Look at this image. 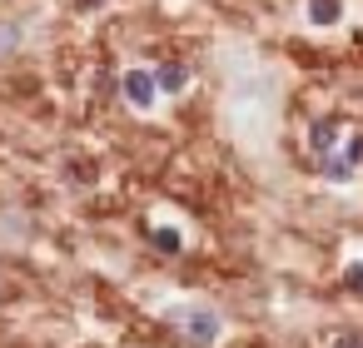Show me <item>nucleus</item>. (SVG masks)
<instances>
[{"label": "nucleus", "mask_w": 363, "mask_h": 348, "mask_svg": "<svg viewBox=\"0 0 363 348\" xmlns=\"http://www.w3.org/2000/svg\"><path fill=\"white\" fill-rule=\"evenodd\" d=\"M120 85H125V100H130L135 110H150V105H155V95H160V85H155V75H150V70H130Z\"/></svg>", "instance_id": "obj_1"}, {"label": "nucleus", "mask_w": 363, "mask_h": 348, "mask_svg": "<svg viewBox=\"0 0 363 348\" xmlns=\"http://www.w3.org/2000/svg\"><path fill=\"white\" fill-rule=\"evenodd\" d=\"M184 333H189L194 343H214V338H219V313H209V308H189V313H184Z\"/></svg>", "instance_id": "obj_2"}, {"label": "nucleus", "mask_w": 363, "mask_h": 348, "mask_svg": "<svg viewBox=\"0 0 363 348\" xmlns=\"http://www.w3.org/2000/svg\"><path fill=\"white\" fill-rule=\"evenodd\" d=\"M343 16V0H308V21L313 26H333Z\"/></svg>", "instance_id": "obj_3"}, {"label": "nucleus", "mask_w": 363, "mask_h": 348, "mask_svg": "<svg viewBox=\"0 0 363 348\" xmlns=\"http://www.w3.org/2000/svg\"><path fill=\"white\" fill-rule=\"evenodd\" d=\"M184 80H189V75H184V65H160V75H155V85H160V90H169V95H179V90H184Z\"/></svg>", "instance_id": "obj_4"}, {"label": "nucleus", "mask_w": 363, "mask_h": 348, "mask_svg": "<svg viewBox=\"0 0 363 348\" xmlns=\"http://www.w3.org/2000/svg\"><path fill=\"white\" fill-rule=\"evenodd\" d=\"M333 145H338V125H333V120H318V125H313V150L333 155Z\"/></svg>", "instance_id": "obj_5"}, {"label": "nucleus", "mask_w": 363, "mask_h": 348, "mask_svg": "<svg viewBox=\"0 0 363 348\" xmlns=\"http://www.w3.org/2000/svg\"><path fill=\"white\" fill-rule=\"evenodd\" d=\"M323 174H328L333 184H343V179H353V164H348V155H328V159H323Z\"/></svg>", "instance_id": "obj_6"}, {"label": "nucleus", "mask_w": 363, "mask_h": 348, "mask_svg": "<svg viewBox=\"0 0 363 348\" xmlns=\"http://www.w3.org/2000/svg\"><path fill=\"white\" fill-rule=\"evenodd\" d=\"M150 239H155V249H160V254H179V244H184V239H179V229H155Z\"/></svg>", "instance_id": "obj_7"}, {"label": "nucleus", "mask_w": 363, "mask_h": 348, "mask_svg": "<svg viewBox=\"0 0 363 348\" xmlns=\"http://www.w3.org/2000/svg\"><path fill=\"white\" fill-rule=\"evenodd\" d=\"M16 40H21V26H0V55H6Z\"/></svg>", "instance_id": "obj_8"}, {"label": "nucleus", "mask_w": 363, "mask_h": 348, "mask_svg": "<svg viewBox=\"0 0 363 348\" xmlns=\"http://www.w3.org/2000/svg\"><path fill=\"white\" fill-rule=\"evenodd\" d=\"M343 279H348V288H353V293H363V264H348V274H343Z\"/></svg>", "instance_id": "obj_9"}, {"label": "nucleus", "mask_w": 363, "mask_h": 348, "mask_svg": "<svg viewBox=\"0 0 363 348\" xmlns=\"http://www.w3.org/2000/svg\"><path fill=\"white\" fill-rule=\"evenodd\" d=\"M348 164H363V135H358V140L348 145Z\"/></svg>", "instance_id": "obj_10"}, {"label": "nucleus", "mask_w": 363, "mask_h": 348, "mask_svg": "<svg viewBox=\"0 0 363 348\" xmlns=\"http://www.w3.org/2000/svg\"><path fill=\"white\" fill-rule=\"evenodd\" d=\"M75 6H80V11H100V6H105V0H75Z\"/></svg>", "instance_id": "obj_11"}]
</instances>
